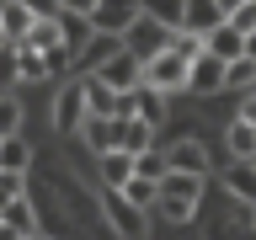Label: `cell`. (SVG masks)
<instances>
[{"instance_id": "cell-1", "label": "cell", "mask_w": 256, "mask_h": 240, "mask_svg": "<svg viewBox=\"0 0 256 240\" xmlns=\"http://www.w3.org/2000/svg\"><path fill=\"white\" fill-rule=\"evenodd\" d=\"M203 182L208 176H198V171H166L160 176V214L171 224H187L192 214H198V203H203Z\"/></svg>"}, {"instance_id": "cell-2", "label": "cell", "mask_w": 256, "mask_h": 240, "mask_svg": "<svg viewBox=\"0 0 256 240\" xmlns=\"http://www.w3.org/2000/svg\"><path fill=\"white\" fill-rule=\"evenodd\" d=\"M144 80L150 86H160V91H187L192 86V54L187 48H160L155 59H144Z\"/></svg>"}, {"instance_id": "cell-3", "label": "cell", "mask_w": 256, "mask_h": 240, "mask_svg": "<svg viewBox=\"0 0 256 240\" xmlns=\"http://www.w3.org/2000/svg\"><path fill=\"white\" fill-rule=\"evenodd\" d=\"M123 43L134 48V54H139V59H155L160 48H171V43H176V27H166V22H155V16L144 11L139 22H134V27L123 32Z\"/></svg>"}, {"instance_id": "cell-4", "label": "cell", "mask_w": 256, "mask_h": 240, "mask_svg": "<svg viewBox=\"0 0 256 240\" xmlns=\"http://www.w3.org/2000/svg\"><path fill=\"white\" fill-rule=\"evenodd\" d=\"M91 118V102H86V80H70L54 102V134H80V123Z\"/></svg>"}, {"instance_id": "cell-5", "label": "cell", "mask_w": 256, "mask_h": 240, "mask_svg": "<svg viewBox=\"0 0 256 240\" xmlns=\"http://www.w3.org/2000/svg\"><path fill=\"white\" fill-rule=\"evenodd\" d=\"M0 224H6V235H16V240H38V235H43V219H38V208H32L27 192L6 198V208H0Z\"/></svg>"}, {"instance_id": "cell-6", "label": "cell", "mask_w": 256, "mask_h": 240, "mask_svg": "<svg viewBox=\"0 0 256 240\" xmlns=\"http://www.w3.org/2000/svg\"><path fill=\"white\" fill-rule=\"evenodd\" d=\"M224 86H230V64H224L219 54L198 48V54H192V86L187 91L192 96H214V91H224Z\"/></svg>"}, {"instance_id": "cell-7", "label": "cell", "mask_w": 256, "mask_h": 240, "mask_svg": "<svg viewBox=\"0 0 256 240\" xmlns=\"http://www.w3.org/2000/svg\"><path fill=\"white\" fill-rule=\"evenodd\" d=\"M139 16H144V0H102V6L91 11V27H96V32H112V38H123Z\"/></svg>"}, {"instance_id": "cell-8", "label": "cell", "mask_w": 256, "mask_h": 240, "mask_svg": "<svg viewBox=\"0 0 256 240\" xmlns=\"http://www.w3.org/2000/svg\"><path fill=\"white\" fill-rule=\"evenodd\" d=\"M102 203H107V219H112V230H118V235H144V214H150V208L128 203L123 187H107V198H102Z\"/></svg>"}, {"instance_id": "cell-9", "label": "cell", "mask_w": 256, "mask_h": 240, "mask_svg": "<svg viewBox=\"0 0 256 240\" xmlns=\"http://www.w3.org/2000/svg\"><path fill=\"white\" fill-rule=\"evenodd\" d=\"M38 27V11H32L27 0H6V11H0V32H6V48L27 43V32Z\"/></svg>"}, {"instance_id": "cell-10", "label": "cell", "mask_w": 256, "mask_h": 240, "mask_svg": "<svg viewBox=\"0 0 256 240\" xmlns=\"http://www.w3.org/2000/svg\"><path fill=\"white\" fill-rule=\"evenodd\" d=\"M203 48H208V54H219L224 64H235L240 54H246V27H235V22H219V27L203 38Z\"/></svg>"}, {"instance_id": "cell-11", "label": "cell", "mask_w": 256, "mask_h": 240, "mask_svg": "<svg viewBox=\"0 0 256 240\" xmlns=\"http://www.w3.org/2000/svg\"><path fill=\"white\" fill-rule=\"evenodd\" d=\"M118 48H123V38H112V32H91V43L75 54V70H80V75H91V70H102V64L118 54Z\"/></svg>"}, {"instance_id": "cell-12", "label": "cell", "mask_w": 256, "mask_h": 240, "mask_svg": "<svg viewBox=\"0 0 256 240\" xmlns=\"http://www.w3.org/2000/svg\"><path fill=\"white\" fill-rule=\"evenodd\" d=\"M224 192L251 208V203H256V160H240V155L230 160V171H224Z\"/></svg>"}, {"instance_id": "cell-13", "label": "cell", "mask_w": 256, "mask_h": 240, "mask_svg": "<svg viewBox=\"0 0 256 240\" xmlns=\"http://www.w3.org/2000/svg\"><path fill=\"white\" fill-rule=\"evenodd\" d=\"M219 22H230L219 0H187V22H182V32H198V38H208Z\"/></svg>"}, {"instance_id": "cell-14", "label": "cell", "mask_w": 256, "mask_h": 240, "mask_svg": "<svg viewBox=\"0 0 256 240\" xmlns=\"http://www.w3.org/2000/svg\"><path fill=\"white\" fill-rule=\"evenodd\" d=\"M118 150H128V155L155 150V123H150V118H139V112H128V118H123V139H118Z\"/></svg>"}, {"instance_id": "cell-15", "label": "cell", "mask_w": 256, "mask_h": 240, "mask_svg": "<svg viewBox=\"0 0 256 240\" xmlns=\"http://www.w3.org/2000/svg\"><path fill=\"white\" fill-rule=\"evenodd\" d=\"M166 155H171L176 171H198V176H208V150H203L198 139H176V144H166Z\"/></svg>"}, {"instance_id": "cell-16", "label": "cell", "mask_w": 256, "mask_h": 240, "mask_svg": "<svg viewBox=\"0 0 256 240\" xmlns=\"http://www.w3.org/2000/svg\"><path fill=\"white\" fill-rule=\"evenodd\" d=\"M102 160V182L107 187H123L128 176L139 171V155H128V150H107V155H96Z\"/></svg>"}, {"instance_id": "cell-17", "label": "cell", "mask_w": 256, "mask_h": 240, "mask_svg": "<svg viewBox=\"0 0 256 240\" xmlns=\"http://www.w3.org/2000/svg\"><path fill=\"white\" fill-rule=\"evenodd\" d=\"M224 150H230V155H240V160H256V123H251V118H235V123H230Z\"/></svg>"}, {"instance_id": "cell-18", "label": "cell", "mask_w": 256, "mask_h": 240, "mask_svg": "<svg viewBox=\"0 0 256 240\" xmlns=\"http://www.w3.org/2000/svg\"><path fill=\"white\" fill-rule=\"evenodd\" d=\"M32 166V144L22 134H0V171H27Z\"/></svg>"}, {"instance_id": "cell-19", "label": "cell", "mask_w": 256, "mask_h": 240, "mask_svg": "<svg viewBox=\"0 0 256 240\" xmlns=\"http://www.w3.org/2000/svg\"><path fill=\"white\" fill-rule=\"evenodd\" d=\"M144 11L155 22H166V27H182L187 22V0H144Z\"/></svg>"}, {"instance_id": "cell-20", "label": "cell", "mask_w": 256, "mask_h": 240, "mask_svg": "<svg viewBox=\"0 0 256 240\" xmlns=\"http://www.w3.org/2000/svg\"><path fill=\"white\" fill-rule=\"evenodd\" d=\"M230 86H235V91H251L256 86V54H240V59L230 64Z\"/></svg>"}, {"instance_id": "cell-21", "label": "cell", "mask_w": 256, "mask_h": 240, "mask_svg": "<svg viewBox=\"0 0 256 240\" xmlns=\"http://www.w3.org/2000/svg\"><path fill=\"white\" fill-rule=\"evenodd\" d=\"M0 134H22V102H16V96L0 102Z\"/></svg>"}, {"instance_id": "cell-22", "label": "cell", "mask_w": 256, "mask_h": 240, "mask_svg": "<svg viewBox=\"0 0 256 240\" xmlns=\"http://www.w3.org/2000/svg\"><path fill=\"white\" fill-rule=\"evenodd\" d=\"M27 6H32L38 16H59V11H64V0H27Z\"/></svg>"}, {"instance_id": "cell-23", "label": "cell", "mask_w": 256, "mask_h": 240, "mask_svg": "<svg viewBox=\"0 0 256 240\" xmlns=\"http://www.w3.org/2000/svg\"><path fill=\"white\" fill-rule=\"evenodd\" d=\"M96 6H102V0H64V11H80V16H91Z\"/></svg>"}, {"instance_id": "cell-24", "label": "cell", "mask_w": 256, "mask_h": 240, "mask_svg": "<svg viewBox=\"0 0 256 240\" xmlns=\"http://www.w3.org/2000/svg\"><path fill=\"white\" fill-rule=\"evenodd\" d=\"M219 6H224V16H240L246 6H251V0H219Z\"/></svg>"}, {"instance_id": "cell-25", "label": "cell", "mask_w": 256, "mask_h": 240, "mask_svg": "<svg viewBox=\"0 0 256 240\" xmlns=\"http://www.w3.org/2000/svg\"><path fill=\"white\" fill-rule=\"evenodd\" d=\"M246 54H256V27H251V32H246Z\"/></svg>"}, {"instance_id": "cell-26", "label": "cell", "mask_w": 256, "mask_h": 240, "mask_svg": "<svg viewBox=\"0 0 256 240\" xmlns=\"http://www.w3.org/2000/svg\"><path fill=\"white\" fill-rule=\"evenodd\" d=\"M251 230H256V203H251Z\"/></svg>"}]
</instances>
